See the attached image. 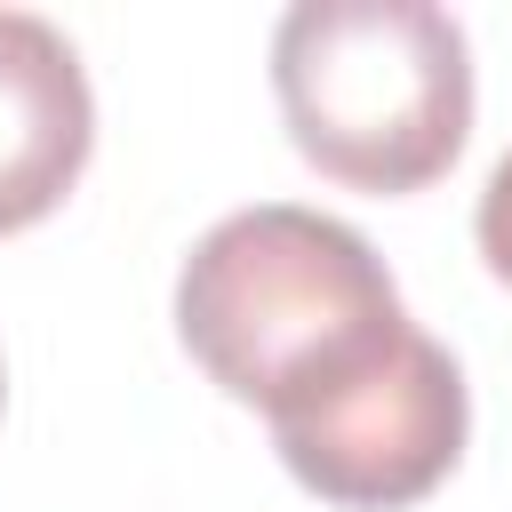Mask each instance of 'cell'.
<instances>
[{
	"label": "cell",
	"instance_id": "7a4b0ae2",
	"mask_svg": "<svg viewBox=\"0 0 512 512\" xmlns=\"http://www.w3.org/2000/svg\"><path fill=\"white\" fill-rule=\"evenodd\" d=\"M272 96L320 176L400 200L472 136V40L432 0H296L272 24Z\"/></svg>",
	"mask_w": 512,
	"mask_h": 512
},
{
	"label": "cell",
	"instance_id": "6da1fadb",
	"mask_svg": "<svg viewBox=\"0 0 512 512\" xmlns=\"http://www.w3.org/2000/svg\"><path fill=\"white\" fill-rule=\"evenodd\" d=\"M408 304L344 216L304 200H256L216 216L176 272V336L200 376L256 408L272 432L360 384L400 336Z\"/></svg>",
	"mask_w": 512,
	"mask_h": 512
},
{
	"label": "cell",
	"instance_id": "277c9868",
	"mask_svg": "<svg viewBox=\"0 0 512 512\" xmlns=\"http://www.w3.org/2000/svg\"><path fill=\"white\" fill-rule=\"evenodd\" d=\"M96 152V96L80 48L32 16L0 8V232L40 224L64 208Z\"/></svg>",
	"mask_w": 512,
	"mask_h": 512
},
{
	"label": "cell",
	"instance_id": "3957f363",
	"mask_svg": "<svg viewBox=\"0 0 512 512\" xmlns=\"http://www.w3.org/2000/svg\"><path fill=\"white\" fill-rule=\"evenodd\" d=\"M464 432H472V392H464L456 352L440 336L408 328L360 384H344L312 416L280 424L272 448L296 472V488H312L320 504L400 512L456 472Z\"/></svg>",
	"mask_w": 512,
	"mask_h": 512
},
{
	"label": "cell",
	"instance_id": "8992f818",
	"mask_svg": "<svg viewBox=\"0 0 512 512\" xmlns=\"http://www.w3.org/2000/svg\"><path fill=\"white\" fill-rule=\"evenodd\" d=\"M0 400H8V368H0Z\"/></svg>",
	"mask_w": 512,
	"mask_h": 512
},
{
	"label": "cell",
	"instance_id": "5b68a950",
	"mask_svg": "<svg viewBox=\"0 0 512 512\" xmlns=\"http://www.w3.org/2000/svg\"><path fill=\"white\" fill-rule=\"evenodd\" d=\"M472 240H480V256H488V272L512 288V152L488 168V184H480V208H472Z\"/></svg>",
	"mask_w": 512,
	"mask_h": 512
}]
</instances>
